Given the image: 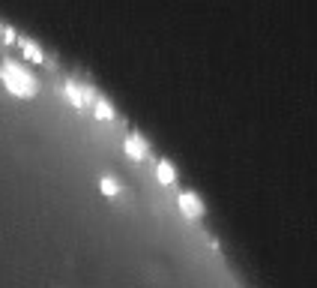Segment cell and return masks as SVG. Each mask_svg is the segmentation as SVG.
Segmentation results:
<instances>
[{
    "instance_id": "obj_1",
    "label": "cell",
    "mask_w": 317,
    "mask_h": 288,
    "mask_svg": "<svg viewBox=\"0 0 317 288\" xmlns=\"http://www.w3.org/2000/svg\"><path fill=\"white\" fill-rule=\"evenodd\" d=\"M0 78L6 81L9 90H15V93H21V96L36 93V87H39L36 75H33L27 66L15 63V60H3V66H0Z\"/></svg>"
},
{
    "instance_id": "obj_2",
    "label": "cell",
    "mask_w": 317,
    "mask_h": 288,
    "mask_svg": "<svg viewBox=\"0 0 317 288\" xmlns=\"http://www.w3.org/2000/svg\"><path fill=\"white\" fill-rule=\"evenodd\" d=\"M180 204H183V207H186V210H189L191 216H201V213H204V210H207V207H204V201H201V198H197V195H194V192H180Z\"/></svg>"
},
{
    "instance_id": "obj_3",
    "label": "cell",
    "mask_w": 317,
    "mask_h": 288,
    "mask_svg": "<svg viewBox=\"0 0 317 288\" xmlns=\"http://www.w3.org/2000/svg\"><path fill=\"white\" fill-rule=\"evenodd\" d=\"M126 150L132 156H144V153H147V138H144L141 132H132L126 138Z\"/></svg>"
},
{
    "instance_id": "obj_4",
    "label": "cell",
    "mask_w": 317,
    "mask_h": 288,
    "mask_svg": "<svg viewBox=\"0 0 317 288\" xmlns=\"http://www.w3.org/2000/svg\"><path fill=\"white\" fill-rule=\"evenodd\" d=\"M66 93L72 96V102H78V105L87 99V90H84V87H78L75 81H66Z\"/></svg>"
},
{
    "instance_id": "obj_5",
    "label": "cell",
    "mask_w": 317,
    "mask_h": 288,
    "mask_svg": "<svg viewBox=\"0 0 317 288\" xmlns=\"http://www.w3.org/2000/svg\"><path fill=\"white\" fill-rule=\"evenodd\" d=\"M156 174L162 177V180H168V183H171V180H174V165H171L168 159H158L156 162Z\"/></svg>"
},
{
    "instance_id": "obj_6",
    "label": "cell",
    "mask_w": 317,
    "mask_h": 288,
    "mask_svg": "<svg viewBox=\"0 0 317 288\" xmlns=\"http://www.w3.org/2000/svg\"><path fill=\"white\" fill-rule=\"evenodd\" d=\"M99 183H102V189L111 192V195H114V192H120V180H117L114 174H102V177H99Z\"/></svg>"
},
{
    "instance_id": "obj_7",
    "label": "cell",
    "mask_w": 317,
    "mask_h": 288,
    "mask_svg": "<svg viewBox=\"0 0 317 288\" xmlns=\"http://www.w3.org/2000/svg\"><path fill=\"white\" fill-rule=\"evenodd\" d=\"M18 42H21V45L27 48V54H30V57H42V48H39V45H36L33 39H27V36H18Z\"/></svg>"
},
{
    "instance_id": "obj_8",
    "label": "cell",
    "mask_w": 317,
    "mask_h": 288,
    "mask_svg": "<svg viewBox=\"0 0 317 288\" xmlns=\"http://www.w3.org/2000/svg\"><path fill=\"white\" fill-rule=\"evenodd\" d=\"M96 111H99V114H105V117H114V105H111V102H105L102 96H96Z\"/></svg>"
}]
</instances>
